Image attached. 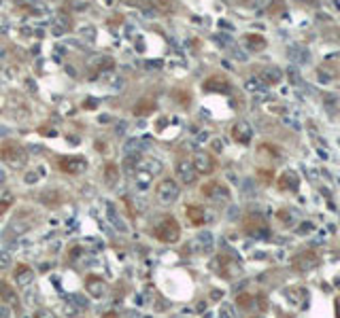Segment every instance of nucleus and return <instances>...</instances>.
Wrapping results in <instances>:
<instances>
[{
	"mask_svg": "<svg viewBox=\"0 0 340 318\" xmlns=\"http://www.w3.org/2000/svg\"><path fill=\"white\" fill-rule=\"evenodd\" d=\"M156 238H158L160 242H166V244L179 242V238H181V225L177 223V219L164 217V219L156 225Z\"/></svg>",
	"mask_w": 340,
	"mask_h": 318,
	"instance_id": "obj_2",
	"label": "nucleus"
},
{
	"mask_svg": "<svg viewBox=\"0 0 340 318\" xmlns=\"http://www.w3.org/2000/svg\"><path fill=\"white\" fill-rule=\"evenodd\" d=\"M177 176L183 184H191L198 176V172L193 168V161L191 159H179L177 161Z\"/></svg>",
	"mask_w": 340,
	"mask_h": 318,
	"instance_id": "obj_9",
	"label": "nucleus"
},
{
	"mask_svg": "<svg viewBox=\"0 0 340 318\" xmlns=\"http://www.w3.org/2000/svg\"><path fill=\"white\" fill-rule=\"evenodd\" d=\"M204 89H207V91H217V94H225V91H230V81L225 77H221V75H215V77L204 81Z\"/></svg>",
	"mask_w": 340,
	"mask_h": 318,
	"instance_id": "obj_12",
	"label": "nucleus"
},
{
	"mask_svg": "<svg viewBox=\"0 0 340 318\" xmlns=\"http://www.w3.org/2000/svg\"><path fill=\"white\" fill-rule=\"evenodd\" d=\"M242 3H247V0H242Z\"/></svg>",
	"mask_w": 340,
	"mask_h": 318,
	"instance_id": "obj_34",
	"label": "nucleus"
},
{
	"mask_svg": "<svg viewBox=\"0 0 340 318\" xmlns=\"http://www.w3.org/2000/svg\"><path fill=\"white\" fill-rule=\"evenodd\" d=\"M247 47L253 49V51H262L266 47V38L262 34H247Z\"/></svg>",
	"mask_w": 340,
	"mask_h": 318,
	"instance_id": "obj_19",
	"label": "nucleus"
},
{
	"mask_svg": "<svg viewBox=\"0 0 340 318\" xmlns=\"http://www.w3.org/2000/svg\"><path fill=\"white\" fill-rule=\"evenodd\" d=\"M60 168L62 172L70 174V176H79V174H83L87 170V161L83 157H62Z\"/></svg>",
	"mask_w": 340,
	"mask_h": 318,
	"instance_id": "obj_6",
	"label": "nucleus"
},
{
	"mask_svg": "<svg viewBox=\"0 0 340 318\" xmlns=\"http://www.w3.org/2000/svg\"><path fill=\"white\" fill-rule=\"evenodd\" d=\"M13 204V196H7V200H0V212H5Z\"/></svg>",
	"mask_w": 340,
	"mask_h": 318,
	"instance_id": "obj_28",
	"label": "nucleus"
},
{
	"mask_svg": "<svg viewBox=\"0 0 340 318\" xmlns=\"http://www.w3.org/2000/svg\"><path fill=\"white\" fill-rule=\"evenodd\" d=\"M91 106H96V100H87L85 102V108H91Z\"/></svg>",
	"mask_w": 340,
	"mask_h": 318,
	"instance_id": "obj_32",
	"label": "nucleus"
},
{
	"mask_svg": "<svg viewBox=\"0 0 340 318\" xmlns=\"http://www.w3.org/2000/svg\"><path fill=\"white\" fill-rule=\"evenodd\" d=\"M251 303H253V297H251V295H240V297H238V305H240V307H249Z\"/></svg>",
	"mask_w": 340,
	"mask_h": 318,
	"instance_id": "obj_26",
	"label": "nucleus"
},
{
	"mask_svg": "<svg viewBox=\"0 0 340 318\" xmlns=\"http://www.w3.org/2000/svg\"><path fill=\"white\" fill-rule=\"evenodd\" d=\"M119 180V168L115 166V163H109V166L105 168V182L109 184V187H115Z\"/></svg>",
	"mask_w": 340,
	"mask_h": 318,
	"instance_id": "obj_18",
	"label": "nucleus"
},
{
	"mask_svg": "<svg viewBox=\"0 0 340 318\" xmlns=\"http://www.w3.org/2000/svg\"><path fill=\"white\" fill-rule=\"evenodd\" d=\"M213 270L217 272V274L221 276V278H234V276H238V272H240V268L234 263V259L225 257V255H221V257L215 259Z\"/></svg>",
	"mask_w": 340,
	"mask_h": 318,
	"instance_id": "obj_5",
	"label": "nucleus"
},
{
	"mask_svg": "<svg viewBox=\"0 0 340 318\" xmlns=\"http://www.w3.org/2000/svg\"><path fill=\"white\" fill-rule=\"evenodd\" d=\"M156 198L162 206H170V204H174L179 198V184L172 178H164L156 189Z\"/></svg>",
	"mask_w": 340,
	"mask_h": 318,
	"instance_id": "obj_3",
	"label": "nucleus"
},
{
	"mask_svg": "<svg viewBox=\"0 0 340 318\" xmlns=\"http://www.w3.org/2000/svg\"><path fill=\"white\" fill-rule=\"evenodd\" d=\"M9 263H11V255H9V252H3V250H0V270H3V268H7V265Z\"/></svg>",
	"mask_w": 340,
	"mask_h": 318,
	"instance_id": "obj_27",
	"label": "nucleus"
},
{
	"mask_svg": "<svg viewBox=\"0 0 340 318\" xmlns=\"http://www.w3.org/2000/svg\"><path fill=\"white\" fill-rule=\"evenodd\" d=\"M102 75H105V77H102V83H105V85H109V87H113V89L119 87L117 75H113V73H102Z\"/></svg>",
	"mask_w": 340,
	"mask_h": 318,
	"instance_id": "obj_24",
	"label": "nucleus"
},
{
	"mask_svg": "<svg viewBox=\"0 0 340 318\" xmlns=\"http://www.w3.org/2000/svg\"><path fill=\"white\" fill-rule=\"evenodd\" d=\"M138 168H145L147 172H151L153 176H156V174L162 172V163H160L158 159H153V157H147V159H142V161H140V166H138Z\"/></svg>",
	"mask_w": 340,
	"mask_h": 318,
	"instance_id": "obj_20",
	"label": "nucleus"
},
{
	"mask_svg": "<svg viewBox=\"0 0 340 318\" xmlns=\"http://www.w3.org/2000/svg\"><path fill=\"white\" fill-rule=\"evenodd\" d=\"M0 318H11V310L7 305H0Z\"/></svg>",
	"mask_w": 340,
	"mask_h": 318,
	"instance_id": "obj_31",
	"label": "nucleus"
},
{
	"mask_svg": "<svg viewBox=\"0 0 340 318\" xmlns=\"http://www.w3.org/2000/svg\"><path fill=\"white\" fill-rule=\"evenodd\" d=\"M0 157L5 159V163L9 168L22 170L26 166V161H28V153H26V149L22 145H19V142L7 140V142H3V147H0Z\"/></svg>",
	"mask_w": 340,
	"mask_h": 318,
	"instance_id": "obj_1",
	"label": "nucleus"
},
{
	"mask_svg": "<svg viewBox=\"0 0 340 318\" xmlns=\"http://www.w3.org/2000/svg\"><path fill=\"white\" fill-rule=\"evenodd\" d=\"M245 231L251 235H268V225L266 221L260 217V214H251V217L245 219Z\"/></svg>",
	"mask_w": 340,
	"mask_h": 318,
	"instance_id": "obj_10",
	"label": "nucleus"
},
{
	"mask_svg": "<svg viewBox=\"0 0 340 318\" xmlns=\"http://www.w3.org/2000/svg\"><path fill=\"white\" fill-rule=\"evenodd\" d=\"M0 297L7 299L9 303H17V295H15V291L7 282H0Z\"/></svg>",
	"mask_w": 340,
	"mask_h": 318,
	"instance_id": "obj_22",
	"label": "nucleus"
},
{
	"mask_svg": "<svg viewBox=\"0 0 340 318\" xmlns=\"http://www.w3.org/2000/svg\"><path fill=\"white\" fill-rule=\"evenodd\" d=\"M85 291L96 297V299H100V297L107 295V282L100 278V276H87L85 278Z\"/></svg>",
	"mask_w": 340,
	"mask_h": 318,
	"instance_id": "obj_11",
	"label": "nucleus"
},
{
	"mask_svg": "<svg viewBox=\"0 0 340 318\" xmlns=\"http://www.w3.org/2000/svg\"><path fill=\"white\" fill-rule=\"evenodd\" d=\"M151 180H153V174L147 172L145 168H138L136 172H134V182H136V187H138L140 191H145L149 184H151Z\"/></svg>",
	"mask_w": 340,
	"mask_h": 318,
	"instance_id": "obj_16",
	"label": "nucleus"
},
{
	"mask_svg": "<svg viewBox=\"0 0 340 318\" xmlns=\"http://www.w3.org/2000/svg\"><path fill=\"white\" fill-rule=\"evenodd\" d=\"M187 219L196 227H202L204 221H207V212H204L202 206H187Z\"/></svg>",
	"mask_w": 340,
	"mask_h": 318,
	"instance_id": "obj_15",
	"label": "nucleus"
},
{
	"mask_svg": "<svg viewBox=\"0 0 340 318\" xmlns=\"http://www.w3.org/2000/svg\"><path fill=\"white\" fill-rule=\"evenodd\" d=\"M251 318H264V316H251Z\"/></svg>",
	"mask_w": 340,
	"mask_h": 318,
	"instance_id": "obj_33",
	"label": "nucleus"
},
{
	"mask_svg": "<svg viewBox=\"0 0 340 318\" xmlns=\"http://www.w3.org/2000/svg\"><path fill=\"white\" fill-rule=\"evenodd\" d=\"M202 193H204V196H207L209 200L217 202V204L230 202V189L225 187V184L217 182V180H211V182H207V184H202Z\"/></svg>",
	"mask_w": 340,
	"mask_h": 318,
	"instance_id": "obj_4",
	"label": "nucleus"
},
{
	"mask_svg": "<svg viewBox=\"0 0 340 318\" xmlns=\"http://www.w3.org/2000/svg\"><path fill=\"white\" fill-rule=\"evenodd\" d=\"M34 318H56V314L49 312V310H38V312L34 314Z\"/></svg>",
	"mask_w": 340,
	"mask_h": 318,
	"instance_id": "obj_29",
	"label": "nucleus"
},
{
	"mask_svg": "<svg viewBox=\"0 0 340 318\" xmlns=\"http://www.w3.org/2000/svg\"><path fill=\"white\" fill-rule=\"evenodd\" d=\"M279 184H281V189H292V191H296L298 184H300V180H298V176H296L294 172H285V174H281Z\"/></svg>",
	"mask_w": 340,
	"mask_h": 318,
	"instance_id": "obj_17",
	"label": "nucleus"
},
{
	"mask_svg": "<svg viewBox=\"0 0 340 318\" xmlns=\"http://www.w3.org/2000/svg\"><path fill=\"white\" fill-rule=\"evenodd\" d=\"M317 263H319V259L313 250H304L300 255H296L294 261H292L296 272H311L313 268H317Z\"/></svg>",
	"mask_w": 340,
	"mask_h": 318,
	"instance_id": "obj_7",
	"label": "nucleus"
},
{
	"mask_svg": "<svg viewBox=\"0 0 340 318\" xmlns=\"http://www.w3.org/2000/svg\"><path fill=\"white\" fill-rule=\"evenodd\" d=\"M251 136H253V132H251L249 123L240 121V123H236V125L232 128V138H234L236 142H240V145H249Z\"/></svg>",
	"mask_w": 340,
	"mask_h": 318,
	"instance_id": "obj_13",
	"label": "nucleus"
},
{
	"mask_svg": "<svg viewBox=\"0 0 340 318\" xmlns=\"http://www.w3.org/2000/svg\"><path fill=\"white\" fill-rule=\"evenodd\" d=\"M158 5L164 9V11H174V7H177V0H158Z\"/></svg>",
	"mask_w": 340,
	"mask_h": 318,
	"instance_id": "obj_25",
	"label": "nucleus"
},
{
	"mask_svg": "<svg viewBox=\"0 0 340 318\" xmlns=\"http://www.w3.org/2000/svg\"><path fill=\"white\" fill-rule=\"evenodd\" d=\"M13 278H15V282L19 284V286H28L30 282L34 280V272L28 268V265H17V270H15V274H13Z\"/></svg>",
	"mask_w": 340,
	"mask_h": 318,
	"instance_id": "obj_14",
	"label": "nucleus"
},
{
	"mask_svg": "<svg viewBox=\"0 0 340 318\" xmlns=\"http://www.w3.org/2000/svg\"><path fill=\"white\" fill-rule=\"evenodd\" d=\"M153 108H156V102H151V100H142L136 104V108H134V115H149V112H153Z\"/></svg>",
	"mask_w": 340,
	"mask_h": 318,
	"instance_id": "obj_21",
	"label": "nucleus"
},
{
	"mask_svg": "<svg viewBox=\"0 0 340 318\" xmlns=\"http://www.w3.org/2000/svg\"><path fill=\"white\" fill-rule=\"evenodd\" d=\"M191 161H193V168H196V172H198V174H211L215 170V159H213L211 153H207V151H198Z\"/></svg>",
	"mask_w": 340,
	"mask_h": 318,
	"instance_id": "obj_8",
	"label": "nucleus"
},
{
	"mask_svg": "<svg viewBox=\"0 0 340 318\" xmlns=\"http://www.w3.org/2000/svg\"><path fill=\"white\" fill-rule=\"evenodd\" d=\"M107 217H109V221L115 225V227L119 229V231H123L126 227H123V223L119 221V217H117V210H115V206H113V204H107Z\"/></svg>",
	"mask_w": 340,
	"mask_h": 318,
	"instance_id": "obj_23",
	"label": "nucleus"
},
{
	"mask_svg": "<svg viewBox=\"0 0 340 318\" xmlns=\"http://www.w3.org/2000/svg\"><path fill=\"white\" fill-rule=\"evenodd\" d=\"M38 174H40V172H30L28 176H26V182H30V184H32V182H36V178H40Z\"/></svg>",
	"mask_w": 340,
	"mask_h": 318,
	"instance_id": "obj_30",
	"label": "nucleus"
}]
</instances>
